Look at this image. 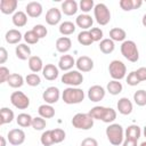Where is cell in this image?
<instances>
[{
    "label": "cell",
    "mask_w": 146,
    "mask_h": 146,
    "mask_svg": "<svg viewBox=\"0 0 146 146\" xmlns=\"http://www.w3.org/2000/svg\"><path fill=\"white\" fill-rule=\"evenodd\" d=\"M0 124H7L10 123L14 120V112L8 107H2L0 110Z\"/></svg>",
    "instance_id": "d6a6232c"
},
{
    "label": "cell",
    "mask_w": 146,
    "mask_h": 146,
    "mask_svg": "<svg viewBox=\"0 0 146 146\" xmlns=\"http://www.w3.org/2000/svg\"><path fill=\"white\" fill-rule=\"evenodd\" d=\"M51 136H52V140H54V144H59L62 143L65 137H66V133L63 129L60 128H56V129H52L51 130Z\"/></svg>",
    "instance_id": "74e56055"
},
{
    "label": "cell",
    "mask_w": 146,
    "mask_h": 146,
    "mask_svg": "<svg viewBox=\"0 0 146 146\" xmlns=\"http://www.w3.org/2000/svg\"><path fill=\"white\" fill-rule=\"evenodd\" d=\"M136 74L139 79V81H146V67H139L136 71Z\"/></svg>",
    "instance_id": "816d5d0a"
},
{
    "label": "cell",
    "mask_w": 146,
    "mask_h": 146,
    "mask_svg": "<svg viewBox=\"0 0 146 146\" xmlns=\"http://www.w3.org/2000/svg\"><path fill=\"white\" fill-rule=\"evenodd\" d=\"M7 139H8L9 144H11L14 146H19L25 141V132L18 128L11 129L7 135Z\"/></svg>",
    "instance_id": "9c48e42d"
},
{
    "label": "cell",
    "mask_w": 146,
    "mask_h": 146,
    "mask_svg": "<svg viewBox=\"0 0 146 146\" xmlns=\"http://www.w3.org/2000/svg\"><path fill=\"white\" fill-rule=\"evenodd\" d=\"M72 125L80 130H89L94 127V119L88 113H76L72 119Z\"/></svg>",
    "instance_id": "277c9868"
},
{
    "label": "cell",
    "mask_w": 146,
    "mask_h": 146,
    "mask_svg": "<svg viewBox=\"0 0 146 146\" xmlns=\"http://www.w3.org/2000/svg\"><path fill=\"white\" fill-rule=\"evenodd\" d=\"M139 146H146V141H143V143H141Z\"/></svg>",
    "instance_id": "680465c9"
},
{
    "label": "cell",
    "mask_w": 146,
    "mask_h": 146,
    "mask_svg": "<svg viewBox=\"0 0 146 146\" xmlns=\"http://www.w3.org/2000/svg\"><path fill=\"white\" fill-rule=\"evenodd\" d=\"M10 103L18 110H26L30 106V98L22 91H14L10 95Z\"/></svg>",
    "instance_id": "ba28073f"
},
{
    "label": "cell",
    "mask_w": 146,
    "mask_h": 146,
    "mask_svg": "<svg viewBox=\"0 0 146 146\" xmlns=\"http://www.w3.org/2000/svg\"><path fill=\"white\" fill-rule=\"evenodd\" d=\"M7 59H8V51L6 50L5 47H1L0 48V64H5Z\"/></svg>",
    "instance_id": "f5cc1de1"
},
{
    "label": "cell",
    "mask_w": 146,
    "mask_h": 146,
    "mask_svg": "<svg viewBox=\"0 0 146 146\" xmlns=\"http://www.w3.org/2000/svg\"><path fill=\"white\" fill-rule=\"evenodd\" d=\"M133 100H135L136 105H138V106H145L146 105V91L143 90V89L137 90L133 94Z\"/></svg>",
    "instance_id": "f35d334b"
},
{
    "label": "cell",
    "mask_w": 146,
    "mask_h": 146,
    "mask_svg": "<svg viewBox=\"0 0 146 146\" xmlns=\"http://www.w3.org/2000/svg\"><path fill=\"white\" fill-rule=\"evenodd\" d=\"M56 50L58 52L65 54L72 48V41L68 36H60L56 40Z\"/></svg>",
    "instance_id": "d6986e66"
},
{
    "label": "cell",
    "mask_w": 146,
    "mask_h": 146,
    "mask_svg": "<svg viewBox=\"0 0 146 146\" xmlns=\"http://www.w3.org/2000/svg\"><path fill=\"white\" fill-rule=\"evenodd\" d=\"M125 36H127V33L121 27H113L110 30V39L113 40V41H125Z\"/></svg>",
    "instance_id": "f1b7e54d"
},
{
    "label": "cell",
    "mask_w": 146,
    "mask_h": 146,
    "mask_svg": "<svg viewBox=\"0 0 146 146\" xmlns=\"http://www.w3.org/2000/svg\"><path fill=\"white\" fill-rule=\"evenodd\" d=\"M127 83L129 86H131V87H135V86H137V84L140 83V81H139V79H138V76L136 74V71H131L128 74V76H127Z\"/></svg>",
    "instance_id": "c3c4849f"
},
{
    "label": "cell",
    "mask_w": 146,
    "mask_h": 146,
    "mask_svg": "<svg viewBox=\"0 0 146 146\" xmlns=\"http://www.w3.org/2000/svg\"><path fill=\"white\" fill-rule=\"evenodd\" d=\"M143 133H144V136H145V138H146V125L144 127V130H143Z\"/></svg>",
    "instance_id": "6f0895ef"
},
{
    "label": "cell",
    "mask_w": 146,
    "mask_h": 146,
    "mask_svg": "<svg viewBox=\"0 0 146 146\" xmlns=\"http://www.w3.org/2000/svg\"><path fill=\"white\" fill-rule=\"evenodd\" d=\"M18 1L17 0H1L0 1V10L5 15H10L13 13H16Z\"/></svg>",
    "instance_id": "e0dca14e"
},
{
    "label": "cell",
    "mask_w": 146,
    "mask_h": 146,
    "mask_svg": "<svg viewBox=\"0 0 146 146\" xmlns=\"http://www.w3.org/2000/svg\"><path fill=\"white\" fill-rule=\"evenodd\" d=\"M15 54L16 57L19 58L21 60H26L31 57V48L25 43H19L15 48Z\"/></svg>",
    "instance_id": "7402d4cb"
},
{
    "label": "cell",
    "mask_w": 146,
    "mask_h": 146,
    "mask_svg": "<svg viewBox=\"0 0 146 146\" xmlns=\"http://www.w3.org/2000/svg\"><path fill=\"white\" fill-rule=\"evenodd\" d=\"M80 146H98V141L92 137H87L81 141Z\"/></svg>",
    "instance_id": "f907efd6"
},
{
    "label": "cell",
    "mask_w": 146,
    "mask_h": 146,
    "mask_svg": "<svg viewBox=\"0 0 146 146\" xmlns=\"http://www.w3.org/2000/svg\"><path fill=\"white\" fill-rule=\"evenodd\" d=\"M7 83L11 88H21L24 84V78L18 73H11L7 80Z\"/></svg>",
    "instance_id": "4dcf8cb0"
},
{
    "label": "cell",
    "mask_w": 146,
    "mask_h": 146,
    "mask_svg": "<svg viewBox=\"0 0 146 146\" xmlns=\"http://www.w3.org/2000/svg\"><path fill=\"white\" fill-rule=\"evenodd\" d=\"M32 30L34 31V33L38 35V38H39V39L44 38V36L47 35V33H48L47 27H46L44 25H42V24H36V25H34Z\"/></svg>",
    "instance_id": "7dc6e473"
},
{
    "label": "cell",
    "mask_w": 146,
    "mask_h": 146,
    "mask_svg": "<svg viewBox=\"0 0 146 146\" xmlns=\"http://www.w3.org/2000/svg\"><path fill=\"white\" fill-rule=\"evenodd\" d=\"M11 19H13V24H14L15 26H17V27H23V26H25L26 23H27V15H26V13L18 10V11H16V13L13 15V18H11Z\"/></svg>",
    "instance_id": "83f0119b"
},
{
    "label": "cell",
    "mask_w": 146,
    "mask_h": 146,
    "mask_svg": "<svg viewBox=\"0 0 146 146\" xmlns=\"http://www.w3.org/2000/svg\"><path fill=\"white\" fill-rule=\"evenodd\" d=\"M105 110H106L105 106H94V107L88 112V114H89L94 120H100V121H102V119H103V116H104V113H105Z\"/></svg>",
    "instance_id": "8d00e7d4"
},
{
    "label": "cell",
    "mask_w": 146,
    "mask_h": 146,
    "mask_svg": "<svg viewBox=\"0 0 146 146\" xmlns=\"http://www.w3.org/2000/svg\"><path fill=\"white\" fill-rule=\"evenodd\" d=\"M79 7L84 14H87V13L91 11V9L95 8V2H94V0H81L79 3Z\"/></svg>",
    "instance_id": "f6af8a7d"
},
{
    "label": "cell",
    "mask_w": 146,
    "mask_h": 146,
    "mask_svg": "<svg viewBox=\"0 0 146 146\" xmlns=\"http://www.w3.org/2000/svg\"><path fill=\"white\" fill-rule=\"evenodd\" d=\"M62 98L65 104L72 105V104H80L84 99V92L82 89L76 87H68L64 89L62 94Z\"/></svg>",
    "instance_id": "7a4b0ae2"
},
{
    "label": "cell",
    "mask_w": 146,
    "mask_h": 146,
    "mask_svg": "<svg viewBox=\"0 0 146 146\" xmlns=\"http://www.w3.org/2000/svg\"><path fill=\"white\" fill-rule=\"evenodd\" d=\"M62 19V11L58 8H50L46 14V22L49 25H57Z\"/></svg>",
    "instance_id": "9a60e30c"
},
{
    "label": "cell",
    "mask_w": 146,
    "mask_h": 146,
    "mask_svg": "<svg viewBox=\"0 0 146 146\" xmlns=\"http://www.w3.org/2000/svg\"><path fill=\"white\" fill-rule=\"evenodd\" d=\"M0 141H1V145L0 146H6V139L3 136H0Z\"/></svg>",
    "instance_id": "11a10c76"
},
{
    "label": "cell",
    "mask_w": 146,
    "mask_h": 146,
    "mask_svg": "<svg viewBox=\"0 0 146 146\" xmlns=\"http://www.w3.org/2000/svg\"><path fill=\"white\" fill-rule=\"evenodd\" d=\"M75 65V59L71 55H63L58 60V68L62 71H71V68Z\"/></svg>",
    "instance_id": "44dd1931"
},
{
    "label": "cell",
    "mask_w": 146,
    "mask_h": 146,
    "mask_svg": "<svg viewBox=\"0 0 146 146\" xmlns=\"http://www.w3.org/2000/svg\"><path fill=\"white\" fill-rule=\"evenodd\" d=\"M46 125H47V122H46V120L43 117H41V116L33 117V120H32V128L34 130H38V131L39 130H43L46 128Z\"/></svg>",
    "instance_id": "7bdbcfd3"
},
{
    "label": "cell",
    "mask_w": 146,
    "mask_h": 146,
    "mask_svg": "<svg viewBox=\"0 0 146 146\" xmlns=\"http://www.w3.org/2000/svg\"><path fill=\"white\" fill-rule=\"evenodd\" d=\"M89 32H90V35H91L94 42H96V41H102V40H103L104 33H103L102 29H99V27H91V29L89 30Z\"/></svg>",
    "instance_id": "bcb514c9"
},
{
    "label": "cell",
    "mask_w": 146,
    "mask_h": 146,
    "mask_svg": "<svg viewBox=\"0 0 146 146\" xmlns=\"http://www.w3.org/2000/svg\"><path fill=\"white\" fill-rule=\"evenodd\" d=\"M75 66L80 72H90L94 68V60L88 56H80L75 60Z\"/></svg>",
    "instance_id": "7c38bea8"
},
{
    "label": "cell",
    "mask_w": 146,
    "mask_h": 146,
    "mask_svg": "<svg viewBox=\"0 0 146 146\" xmlns=\"http://www.w3.org/2000/svg\"><path fill=\"white\" fill-rule=\"evenodd\" d=\"M40 141L43 146H51L54 145V140H52V136H51V130H46L42 132L41 137H40Z\"/></svg>",
    "instance_id": "60d3db41"
},
{
    "label": "cell",
    "mask_w": 146,
    "mask_h": 146,
    "mask_svg": "<svg viewBox=\"0 0 146 146\" xmlns=\"http://www.w3.org/2000/svg\"><path fill=\"white\" fill-rule=\"evenodd\" d=\"M94 15H95L96 22L99 25H107L111 21V11L105 3L99 2V3L95 5Z\"/></svg>",
    "instance_id": "5b68a950"
},
{
    "label": "cell",
    "mask_w": 146,
    "mask_h": 146,
    "mask_svg": "<svg viewBox=\"0 0 146 146\" xmlns=\"http://www.w3.org/2000/svg\"><path fill=\"white\" fill-rule=\"evenodd\" d=\"M29 68L33 73H38L43 70V63L42 59L39 56H31L29 58Z\"/></svg>",
    "instance_id": "484cf974"
},
{
    "label": "cell",
    "mask_w": 146,
    "mask_h": 146,
    "mask_svg": "<svg viewBox=\"0 0 146 146\" xmlns=\"http://www.w3.org/2000/svg\"><path fill=\"white\" fill-rule=\"evenodd\" d=\"M9 76H10L9 68L6 67V66H1L0 67V83L7 82V80H8Z\"/></svg>",
    "instance_id": "681fc988"
},
{
    "label": "cell",
    "mask_w": 146,
    "mask_h": 146,
    "mask_svg": "<svg viewBox=\"0 0 146 146\" xmlns=\"http://www.w3.org/2000/svg\"><path fill=\"white\" fill-rule=\"evenodd\" d=\"M25 82L31 87H36V86H39L41 83V79L36 73H31V74L26 75Z\"/></svg>",
    "instance_id": "b9f144b4"
},
{
    "label": "cell",
    "mask_w": 146,
    "mask_h": 146,
    "mask_svg": "<svg viewBox=\"0 0 146 146\" xmlns=\"http://www.w3.org/2000/svg\"><path fill=\"white\" fill-rule=\"evenodd\" d=\"M121 54L122 56L131 63H136L139 59V51L137 44L132 40H125L121 44Z\"/></svg>",
    "instance_id": "3957f363"
},
{
    "label": "cell",
    "mask_w": 146,
    "mask_h": 146,
    "mask_svg": "<svg viewBox=\"0 0 146 146\" xmlns=\"http://www.w3.org/2000/svg\"><path fill=\"white\" fill-rule=\"evenodd\" d=\"M78 41L82 46H90L94 42V40H92L89 31H81L78 34Z\"/></svg>",
    "instance_id": "d590c367"
},
{
    "label": "cell",
    "mask_w": 146,
    "mask_h": 146,
    "mask_svg": "<svg viewBox=\"0 0 146 146\" xmlns=\"http://www.w3.org/2000/svg\"><path fill=\"white\" fill-rule=\"evenodd\" d=\"M99 49L103 54L105 55H110L114 51L115 49V44H114V41L111 40L110 38L108 39H103L100 42H99Z\"/></svg>",
    "instance_id": "f546056e"
},
{
    "label": "cell",
    "mask_w": 146,
    "mask_h": 146,
    "mask_svg": "<svg viewBox=\"0 0 146 146\" xmlns=\"http://www.w3.org/2000/svg\"><path fill=\"white\" fill-rule=\"evenodd\" d=\"M59 97H60V92L57 87H48L42 94L43 100L46 102V104H49V105L57 103Z\"/></svg>",
    "instance_id": "30bf717a"
},
{
    "label": "cell",
    "mask_w": 146,
    "mask_h": 146,
    "mask_svg": "<svg viewBox=\"0 0 146 146\" xmlns=\"http://www.w3.org/2000/svg\"><path fill=\"white\" fill-rule=\"evenodd\" d=\"M24 40H25V42L29 43V44H35V43L39 42L40 39H39L38 35L34 33L33 30H30V31L25 32V34H24Z\"/></svg>",
    "instance_id": "ee69618b"
},
{
    "label": "cell",
    "mask_w": 146,
    "mask_h": 146,
    "mask_svg": "<svg viewBox=\"0 0 146 146\" xmlns=\"http://www.w3.org/2000/svg\"><path fill=\"white\" fill-rule=\"evenodd\" d=\"M25 10H26L27 16H30L32 18H36V17L41 16V14H42V5L38 1H31L26 5Z\"/></svg>",
    "instance_id": "5bb4252c"
},
{
    "label": "cell",
    "mask_w": 146,
    "mask_h": 146,
    "mask_svg": "<svg viewBox=\"0 0 146 146\" xmlns=\"http://www.w3.org/2000/svg\"><path fill=\"white\" fill-rule=\"evenodd\" d=\"M75 29L76 27H75V24L73 22L65 21V22L60 23V25H59V33L63 35H71L74 33Z\"/></svg>",
    "instance_id": "836d02e7"
},
{
    "label": "cell",
    "mask_w": 146,
    "mask_h": 146,
    "mask_svg": "<svg viewBox=\"0 0 146 146\" xmlns=\"http://www.w3.org/2000/svg\"><path fill=\"white\" fill-rule=\"evenodd\" d=\"M119 5L122 10L131 11L133 9H138L143 5V1L141 0H120Z\"/></svg>",
    "instance_id": "603a6c76"
},
{
    "label": "cell",
    "mask_w": 146,
    "mask_h": 146,
    "mask_svg": "<svg viewBox=\"0 0 146 146\" xmlns=\"http://www.w3.org/2000/svg\"><path fill=\"white\" fill-rule=\"evenodd\" d=\"M141 23H143V25L146 27V14L143 16V18H141Z\"/></svg>",
    "instance_id": "9f6ffc18"
},
{
    "label": "cell",
    "mask_w": 146,
    "mask_h": 146,
    "mask_svg": "<svg viewBox=\"0 0 146 146\" xmlns=\"http://www.w3.org/2000/svg\"><path fill=\"white\" fill-rule=\"evenodd\" d=\"M105 89L99 86V84H95V86H91L88 90V98L94 102V103H97V102H100L104 97H105Z\"/></svg>",
    "instance_id": "8fae6325"
},
{
    "label": "cell",
    "mask_w": 146,
    "mask_h": 146,
    "mask_svg": "<svg viewBox=\"0 0 146 146\" xmlns=\"http://www.w3.org/2000/svg\"><path fill=\"white\" fill-rule=\"evenodd\" d=\"M106 137L108 139V141L113 145V146H119L123 143V138H124V131L121 124L119 123H111L107 128H106Z\"/></svg>",
    "instance_id": "6da1fadb"
},
{
    "label": "cell",
    "mask_w": 146,
    "mask_h": 146,
    "mask_svg": "<svg viewBox=\"0 0 146 146\" xmlns=\"http://www.w3.org/2000/svg\"><path fill=\"white\" fill-rule=\"evenodd\" d=\"M78 9L79 5L75 0H65L64 2H62V11L67 16L75 15Z\"/></svg>",
    "instance_id": "ffe728a7"
},
{
    "label": "cell",
    "mask_w": 146,
    "mask_h": 146,
    "mask_svg": "<svg viewBox=\"0 0 146 146\" xmlns=\"http://www.w3.org/2000/svg\"><path fill=\"white\" fill-rule=\"evenodd\" d=\"M108 72H110V75L112 76L113 80L120 81L125 76L127 67H125L123 62H121L119 59H114L108 65Z\"/></svg>",
    "instance_id": "8992f818"
},
{
    "label": "cell",
    "mask_w": 146,
    "mask_h": 146,
    "mask_svg": "<svg viewBox=\"0 0 146 146\" xmlns=\"http://www.w3.org/2000/svg\"><path fill=\"white\" fill-rule=\"evenodd\" d=\"M22 33L18 31V30H16V29H11V30H9V31H7L6 32V35H5V39H6V41L8 42V43H10V44H16V43H18L21 40H22Z\"/></svg>",
    "instance_id": "cb8c5ba5"
},
{
    "label": "cell",
    "mask_w": 146,
    "mask_h": 146,
    "mask_svg": "<svg viewBox=\"0 0 146 146\" xmlns=\"http://www.w3.org/2000/svg\"><path fill=\"white\" fill-rule=\"evenodd\" d=\"M62 83L67 84L70 87H78L83 82V75L80 71H68L66 73L63 74L62 79H60Z\"/></svg>",
    "instance_id": "52a82bcc"
},
{
    "label": "cell",
    "mask_w": 146,
    "mask_h": 146,
    "mask_svg": "<svg viewBox=\"0 0 146 146\" xmlns=\"http://www.w3.org/2000/svg\"><path fill=\"white\" fill-rule=\"evenodd\" d=\"M75 24L79 27H81L83 31H87L88 29H91V26L94 24V19L88 14H81L75 18Z\"/></svg>",
    "instance_id": "ac0fdd59"
},
{
    "label": "cell",
    "mask_w": 146,
    "mask_h": 146,
    "mask_svg": "<svg viewBox=\"0 0 146 146\" xmlns=\"http://www.w3.org/2000/svg\"><path fill=\"white\" fill-rule=\"evenodd\" d=\"M32 120H33V117L27 113H21L16 117L17 124L22 128H27V127L32 125Z\"/></svg>",
    "instance_id": "e575fe53"
},
{
    "label": "cell",
    "mask_w": 146,
    "mask_h": 146,
    "mask_svg": "<svg viewBox=\"0 0 146 146\" xmlns=\"http://www.w3.org/2000/svg\"><path fill=\"white\" fill-rule=\"evenodd\" d=\"M115 119H116V111L114 108H112V107H106L102 121L105 122V123H110L111 124Z\"/></svg>",
    "instance_id": "ab89813d"
},
{
    "label": "cell",
    "mask_w": 146,
    "mask_h": 146,
    "mask_svg": "<svg viewBox=\"0 0 146 146\" xmlns=\"http://www.w3.org/2000/svg\"><path fill=\"white\" fill-rule=\"evenodd\" d=\"M116 107H117L119 113L122 114V115H129V114H131V112L133 110L132 103H131V100L128 97L120 98L117 104H116Z\"/></svg>",
    "instance_id": "4fadbf2b"
},
{
    "label": "cell",
    "mask_w": 146,
    "mask_h": 146,
    "mask_svg": "<svg viewBox=\"0 0 146 146\" xmlns=\"http://www.w3.org/2000/svg\"><path fill=\"white\" fill-rule=\"evenodd\" d=\"M124 135H125V138L138 141V139L140 138V135H141V130H140V128H139L138 125L131 124V125H129V127L125 129Z\"/></svg>",
    "instance_id": "d4e9b609"
},
{
    "label": "cell",
    "mask_w": 146,
    "mask_h": 146,
    "mask_svg": "<svg viewBox=\"0 0 146 146\" xmlns=\"http://www.w3.org/2000/svg\"><path fill=\"white\" fill-rule=\"evenodd\" d=\"M38 113L43 119H51L55 116V108L49 104H42L39 106Z\"/></svg>",
    "instance_id": "4316f807"
},
{
    "label": "cell",
    "mask_w": 146,
    "mask_h": 146,
    "mask_svg": "<svg viewBox=\"0 0 146 146\" xmlns=\"http://www.w3.org/2000/svg\"><path fill=\"white\" fill-rule=\"evenodd\" d=\"M58 74H59V71H58V67L55 66L54 64H46L43 66V70H42V75L46 80L48 81H54L58 78Z\"/></svg>",
    "instance_id": "2e32d148"
},
{
    "label": "cell",
    "mask_w": 146,
    "mask_h": 146,
    "mask_svg": "<svg viewBox=\"0 0 146 146\" xmlns=\"http://www.w3.org/2000/svg\"><path fill=\"white\" fill-rule=\"evenodd\" d=\"M122 89H123V86H122V83H121L120 81H117V80H112V81H110V82L107 83V86H106V90H107L111 95H113V96H116V95H119L120 92H122Z\"/></svg>",
    "instance_id": "1f68e13d"
},
{
    "label": "cell",
    "mask_w": 146,
    "mask_h": 146,
    "mask_svg": "<svg viewBox=\"0 0 146 146\" xmlns=\"http://www.w3.org/2000/svg\"><path fill=\"white\" fill-rule=\"evenodd\" d=\"M122 146H137V141L136 140H132V139H128L125 138L122 143Z\"/></svg>",
    "instance_id": "db71d44e"
}]
</instances>
